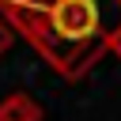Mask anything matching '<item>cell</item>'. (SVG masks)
Wrapping results in <instances>:
<instances>
[{"label":"cell","mask_w":121,"mask_h":121,"mask_svg":"<svg viewBox=\"0 0 121 121\" xmlns=\"http://www.w3.org/2000/svg\"><path fill=\"white\" fill-rule=\"evenodd\" d=\"M0 121H42V106L26 91H11L0 98Z\"/></svg>","instance_id":"obj_1"},{"label":"cell","mask_w":121,"mask_h":121,"mask_svg":"<svg viewBox=\"0 0 121 121\" xmlns=\"http://www.w3.org/2000/svg\"><path fill=\"white\" fill-rule=\"evenodd\" d=\"M11 42H15V26H11V23H8L4 15H0V57H4L8 49H11Z\"/></svg>","instance_id":"obj_2"},{"label":"cell","mask_w":121,"mask_h":121,"mask_svg":"<svg viewBox=\"0 0 121 121\" xmlns=\"http://www.w3.org/2000/svg\"><path fill=\"white\" fill-rule=\"evenodd\" d=\"M106 49H113V53L121 57V23H117V26L110 30V38H106Z\"/></svg>","instance_id":"obj_3"}]
</instances>
